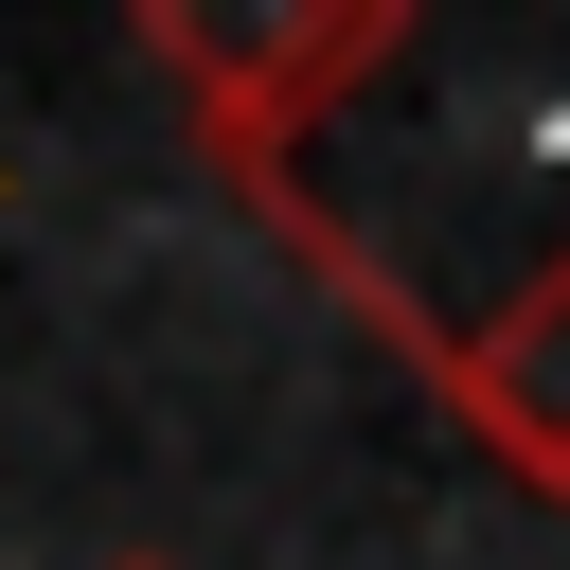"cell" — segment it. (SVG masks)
Masks as SVG:
<instances>
[{"mask_svg":"<svg viewBox=\"0 0 570 570\" xmlns=\"http://www.w3.org/2000/svg\"><path fill=\"white\" fill-rule=\"evenodd\" d=\"M107 570H160V552H107Z\"/></svg>","mask_w":570,"mask_h":570,"instance_id":"3","label":"cell"},{"mask_svg":"<svg viewBox=\"0 0 570 570\" xmlns=\"http://www.w3.org/2000/svg\"><path fill=\"white\" fill-rule=\"evenodd\" d=\"M142 53H160V89H178L196 160H214V178H232V196H249V214H267V232H285V249H303V267H321L392 356H410L428 303H410V285H392L321 196H303V142H321V125L410 53V0H142Z\"/></svg>","mask_w":570,"mask_h":570,"instance_id":"1","label":"cell"},{"mask_svg":"<svg viewBox=\"0 0 570 570\" xmlns=\"http://www.w3.org/2000/svg\"><path fill=\"white\" fill-rule=\"evenodd\" d=\"M410 374L445 392V428H463L517 499H552V517H570V249H534L481 321H428V338H410Z\"/></svg>","mask_w":570,"mask_h":570,"instance_id":"2","label":"cell"}]
</instances>
